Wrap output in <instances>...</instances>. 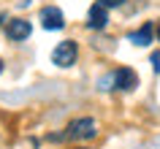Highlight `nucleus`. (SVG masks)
Wrapping results in <instances>:
<instances>
[{"label": "nucleus", "instance_id": "nucleus-10", "mask_svg": "<svg viewBox=\"0 0 160 149\" xmlns=\"http://www.w3.org/2000/svg\"><path fill=\"white\" fill-rule=\"evenodd\" d=\"M158 38H160V22H158Z\"/></svg>", "mask_w": 160, "mask_h": 149}, {"label": "nucleus", "instance_id": "nucleus-5", "mask_svg": "<svg viewBox=\"0 0 160 149\" xmlns=\"http://www.w3.org/2000/svg\"><path fill=\"white\" fill-rule=\"evenodd\" d=\"M106 25H109V8L101 3H92V8L87 14V27L90 30H106Z\"/></svg>", "mask_w": 160, "mask_h": 149}, {"label": "nucleus", "instance_id": "nucleus-13", "mask_svg": "<svg viewBox=\"0 0 160 149\" xmlns=\"http://www.w3.org/2000/svg\"><path fill=\"white\" fill-rule=\"evenodd\" d=\"M82 149H84V147H82Z\"/></svg>", "mask_w": 160, "mask_h": 149}, {"label": "nucleus", "instance_id": "nucleus-1", "mask_svg": "<svg viewBox=\"0 0 160 149\" xmlns=\"http://www.w3.org/2000/svg\"><path fill=\"white\" fill-rule=\"evenodd\" d=\"M95 133H98V125H95V119H90V117H79V119H73V122H68L65 127V136L68 141H87L92 138Z\"/></svg>", "mask_w": 160, "mask_h": 149}, {"label": "nucleus", "instance_id": "nucleus-2", "mask_svg": "<svg viewBox=\"0 0 160 149\" xmlns=\"http://www.w3.org/2000/svg\"><path fill=\"white\" fill-rule=\"evenodd\" d=\"M79 57V43L76 41H60L52 52V62L57 68H71Z\"/></svg>", "mask_w": 160, "mask_h": 149}, {"label": "nucleus", "instance_id": "nucleus-7", "mask_svg": "<svg viewBox=\"0 0 160 149\" xmlns=\"http://www.w3.org/2000/svg\"><path fill=\"white\" fill-rule=\"evenodd\" d=\"M152 33H155V25H152V22H144L138 30H133V33L128 35V41L136 43V46H149L152 43Z\"/></svg>", "mask_w": 160, "mask_h": 149}, {"label": "nucleus", "instance_id": "nucleus-6", "mask_svg": "<svg viewBox=\"0 0 160 149\" xmlns=\"http://www.w3.org/2000/svg\"><path fill=\"white\" fill-rule=\"evenodd\" d=\"M30 22L27 19H11V22H6V38H11V41H25L27 35H30Z\"/></svg>", "mask_w": 160, "mask_h": 149}, {"label": "nucleus", "instance_id": "nucleus-8", "mask_svg": "<svg viewBox=\"0 0 160 149\" xmlns=\"http://www.w3.org/2000/svg\"><path fill=\"white\" fill-rule=\"evenodd\" d=\"M95 3H101V6H106V8H119L125 0H95Z\"/></svg>", "mask_w": 160, "mask_h": 149}, {"label": "nucleus", "instance_id": "nucleus-9", "mask_svg": "<svg viewBox=\"0 0 160 149\" xmlns=\"http://www.w3.org/2000/svg\"><path fill=\"white\" fill-rule=\"evenodd\" d=\"M152 68H155V73H160V54H152Z\"/></svg>", "mask_w": 160, "mask_h": 149}, {"label": "nucleus", "instance_id": "nucleus-3", "mask_svg": "<svg viewBox=\"0 0 160 149\" xmlns=\"http://www.w3.org/2000/svg\"><path fill=\"white\" fill-rule=\"evenodd\" d=\"M136 87H138V76H136L133 68L122 65V68H117V71H114V90L130 92V90H136Z\"/></svg>", "mask_w": 160, "mask_h": 149}, {"label": "nucleus", "instance_id": "nucleus-11", "mask_svg": "<svg viewBox=\"0 0 160 149\" xmlns=\"http://www.w3.org/2000/svg\"><path fill=\"white\" fill-rule=\"evenodd\" d=\"M0 71H3V60H0Z\"/></svg>", "mask_w": 160, "mask_h": 149}, {"label": "nucleus", "instance_id": "nucleus-12", "mask_svg": "<svg viewBox=\"0 0 160 149\" xmlns=\"http://www.w3.org/2000/svg\"><path fill=\"white\" fill-rule=\"evenodd\" d=\"M0 25H3V17H0Z\"/></svg>", "mask_w": 160, "mask_h": 149}, {"label": "nucleus", "instance_id": "nucleus-4", "mask_svg": "<svg viewBox=\"0 0 160 149\" xmlns=\"http://www.w3.org/2000/svg\"><path fill=\"white\" fill-rule=\"evenodd\" d=\"M41 25L43 30H62L65 27V17L57 6H43L41 8Z\"/></svg>", "mask_w": 160, "mask_h": 149}]
</instances>
